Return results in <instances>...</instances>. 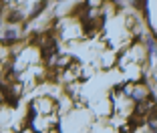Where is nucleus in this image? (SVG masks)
<instances>
[{
	"instance_id": "obj_1",
	"label": "nucleus",
	"mask_w": 157,
	"mask_h": 133,
	"mask_svg": "<svg viewBox=\"0 0 157 133\" xmlns=\"http://www.w3.org/2000/svg\"><path fill=\"white\" fill-rule=\"evenodd\" d=\"M14 37H16V34H14V30H8V32H6V41H8V38H14Z\"/></svg>"
}]
</instances>
